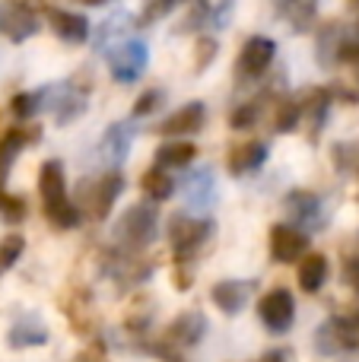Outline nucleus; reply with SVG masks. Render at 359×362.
<instances>
[{
    "label": "nucleus",
    "instance_id": "obj_35",
    "mask_svg": "<svg viewBox=\"0 0 359 362\" xmlns=\"http://www.w3.org/2000/svg\"><path fill=\"white\" fill-rule=\"evenodd\" d=\"M356 4H359V0H356Z\"/></svg>",
    "mask_w": 359,
    "mask_h": 362
},
{
    "label": "nucleus",
    "instance_id": "obj_17",
    "mask_svg": "<svg viewBox=\"0 0 359 362\" xmlns=\"http://www.w3.org/2000/svg\"><path fill=\"white\" fill-rule=\"evenodd\" d=\"M10 346L13 350H25V346H45L48 344V327L38 315H23L16 325L10 327Z\"/></svg>",
    "mask_w": 359,
    "mask_h": 362
},
{
    "label": "nucleus",
    "instance_id": "obj_26",
    "mask_svg": "<svg viewBox=\"0 0 359 362\" xmlns=\"http://www.w3.org/2000/svg\"><path fill=\"white\" fill-rule=\"evenodd\" d=\"M25 213H29V206H25L23 197H13V194L0 191V216H4L6 223H23Z\"/></svg>",
    "mask_w": 359,
    "mask_h": 362
},
{
    "label": "nucleus",
    "instance_id": "obj_24",
    "mask_svg": "<svg viewBox=\"0 0 359 362\" xmlns=\"http://www.w3.org/2000/svg\"><path fill=\"white\" fill-rule=\"evenodd\" d=\"M102 150H105L114 163H121V159L127 156V150H131V131H127V124H112L108 127L105 140H102Z\"/></svg>",
    "mask_w": 359,
    "mask_h": 362
},
{
    "label": "nucleus",
    "instance_id": "obj_27",
    "mask_svg": "<svg viewBox=\"0 0 359 362\" xmlns=\"http://www.w3.org/2000/svg\"><path fill=\"white\" fill-rule=\"evenodd\" d=\"M258 118H261V102H248V105H239L233 115H229V127L245 131V127H252Z\"/></svg>",
    "mask_w": 359,
    "mask_h": 362
},
{
    "label": "nucleus",
    "instance_id": "obj_33",
    "mask_svg": "<svg viewBox=\"0 0 359 362\" xmlns=\"http://www.w3.org/2000/svg\"><path fill=\"white\" fill-rule=\"evenodd\" d=\"M80 4H86V6H99V4H105V0H80Z\"/></svg>",
    "mask_w": 359,
    "mask_h": 362
},
{
    "label": "nucleus",
    "instance_id": "obj_7",
    "mask_svg": "<svg viewBox=\"0 0 359 362\" xmlns=\"http://www.w3.org/2000/svg\"><path fill=\"white\" fill-rule=\"evenodd\" d=\"M258 315H261V321H264V327L271 334H286L293 327V321H296V299H293L290 289L277 286L261 299Z\"/></svg>",
    "mask_w": 359,
    "mask_h": 362
},
{
    "label": "nucleus",
    "instance_id": "obj_9",
    "mask_svg": "<svg viewBox=\"0 0 359 362\" xmlns=\"http://www.w3.org/2000/svg\"><path fill=\"white\" fill-rule=\"evenodd\" d=\"M146 45L143 42H124L121 48H114L108 54V70H112V80L118 83H134L140 74L146 70Z\"/></svg>",
    "mask_w": 359,
    "mask_h": 362
},
{
    "label": "nucleus",
    "instance_id": "obj_16",
    "mask_svg": "<svg viewBox=\"0 0 359 362\" xmlns=\"http://www.w3.org/2000/svg\"><path fill=\"white\" fill-rule=\"evenodd\" d=\"M267 163V144L261 140H248V144H239L229 150L226 165L233 175H248V172H258L261 165Z\"/></svg>",
    "mask_w": 359,
    "mask_h": 362
},
{
    "label": "nucleus",
    "instance_id": "obj_4",
    "mask_svg": "<svg viewBox=\"0 0 359 362\" xmlns=\"http://www.w3.org/2000/svg\"><path fill=\"white\" fill-rule=\"evenodd\" d=\"M315 346L324 356H337L359 346V325L356 318H328L315 334Z\"/></svg>",
    "mask_w": 359,
    "mask_h": 362
},
{
    "label": "nucleus",
    "instance_id": "obj_23",
    "mask_svg": "<svg viewBox=\"0 0 359 362\" xmlns=\"http://www.w3.org/2000/svg\"><path fill=\"white\" fill-rule=\"evenodd\" d=\"M315 10H318V0H280V13L296 29H309L312 19H315Z\"/></svg>",
    "mask_w": 359,
    "mask_h": 362
},
{
    "label": "nucleus",
    "instance_id": "obj_1",
    "mask_svg": "<svg viewBox=\"0 0 359 362\" xmlns=\"http://www.w3.org/2000/svg\"><path fill=\"white\" fill-rule=\"evenodd\" d=\"M38 191H42L45 216L48 223H54L57 229H73L80 226L83 210L67 197V178H64V165L57 159H48L38 169Z\"/></svg>",
    "mask_w": 359,
    "mask_h": 362
},
{
    "label": "nucleus",
    "instance_id": "obj_28",
    "mask_svg": "<svg viewBox=\"0 0 359 362\" xmlns=\"http://www.w3.org/2000/svg\"><path fill=\"white\" fill-rule=\"evenodd\" d=\"M38 105H42V93H19V95H13V102H10L16 118H32V115L38 112Z\"/></svg>",
    "mask_w": 359,
    "mask_h": 362
},
{
    "label": "nucleus",
    "instance_id": "obj_8",
    "mask_svg": "<svg viewBox=\"0 0 359 362\" xmlns=\"http://www.w3.org/2000/svg\"><path fill=\"white\" fill-rule=\"evenodd\" d=\"M273 54H277V45L267 35H252L239 51V64H235V74L239 80H258L267 67L273 64Z\"/></svg>",
    "mask_w": 359,
    "mask_h": 362
},
{
    "label": "nucleus",
    "instance_id": "obj_15",
    "mask_svg": "<svg viewBox=\"0 0 359 362\" xmlns=\"http://www.w3.org/2000/svg\"><path fill=\"white\" fill-rule=\"evenodd\" d=\"M48 23H51V29H54V35L67 45H80L89 38V19L73 10H51Z\"/></svg>",
    "mask_w": 359,
    "mask_h": 362
},
{
    "label": "nucleus",
    "instance_id": "obj_30",
    "mask_svg": "<svg viewBox=\"0 0 359 362\" xmlns=\"http://www.w3.org/2000/svg\"><path fill=\"white\" fill-rule=\"evenodd\" d=\"M163 102V93H156V89H150V93H143L137 99V105H134V118H146L150 112H156V105Z\"/></svg>",
    "mask_w": 359,
    "mask_h": 362
},
{
    "label": "nucleus",
    "instance_id": "obj_21",
    "mask_svg": "<svg viewBox=\"0 0 359 362\" xmlns=\"http://www.w3.org/2000/svg\"><path fill=\"white\" fill-rule=\"evenodd\" d=\"M328 283V257L324 255H305L299 261V286L305 293H322V286Z\"/></svg>",
    "mask_w": 359,
    "mask_h": 362
},
{
    "label": "nucleus",
    "instance_id": "obj_14",
    "mask_svg": "<svg viewBox=\"0 0 359 362\" xmlns=\"http://www.w3.org/2000/svg\"><path fill=\"white\" fill-rule=\"evenodd\" d=\"M252 280H220L213 289H210V299H213V305L220 308V312L226 315H239L242 308H245L248 296H252Z\"/></svg>",
    "mask_w": 359,
    "mask_h": 362
},
{
    "label": "nucleus",
    "instance_id": "obj_29",
    "mask_svg": "<svg viewBox=\"0 0 359 362\" xmlns=\"http://www.w3.org/2000/svg\"><path fill=\"white\" fill-rule=\"evenodd\" d=\"M175 4H178V0H146L143 10H140V23H143V25L146 23H156V19H163Z\"/></svg>",
    "mask_w": 359,
    "mask_h": 362
},
{
    "label": "nucleus",
    "instance_id": "obj_20",
    "mask_svg": "<svg viewBox=\"0 0 359 362\" xmlns=\"http://www.w3.org/2000/svg\"><path fill=\"white\" fill-rule=\"evenodd\" d=\"M197 156V146L188 144V140H169L156 150V165L159 169H184L191 165Z\"/></svg>",
    "mask_w": 359,
    "mask_h": 362
},
{
    "label": "nucleus",
    "instance_id": "obj_22",
    "mask_svg": "<svg viewBox=\"0 0 359 362\" xmlns=\"http://www.w3.org/2000/svg\"><path fill=\"white\" fill-rule=\"evenodd\" d=\"M140 185H143L146 197L156 200V204H159V200H169L172 194H175V178L169 175V169H159V165H153V169L143 175Z\"/></svg>",
    "mask_w": 359,
    "mask_h": 362
},
{
    "label": "nucleus",
    "instance_id": "obj_3",
    "mask_svg": "<svg viewBox=\"0 0 359 362\" xmlns=\"http://www.w3.org/2000/svg\"><path fill=\"white\" fill-rule=\"evenodd\" d=\"M210 235H213V223L204 219V216L175 213V216L169 219V238H172V248L178 251V257L194 255Z\"/></svg>",
    "mask_w": 359,
    "mask_h": 362
},
{
    "label": "nucleus",
    "instance_id": "obj_32",
    "mask_svg": "<svg viewBox=\"0 0 359 362\" xmlns=\"http://www.w3.org/2000/svg\"><path fill=\"white\" fill-rule=\"evenodd\" d=\"M258 362H286V353L283 350H271V353H264Z\"/></svg>",
    "mask_w": 359,
    "mask_h": 362
},
{
    "label": "nucleus",
    "instance_id": "obj_13",
    "mask_svg": "<svg viewBox=\"0 0 359 362\" xmlns=\"http://www.w3.org/2000/svg\"><path fill=\"white\" fill-rule=\"evenodd\" d=\"M204 334H207V321H204V315L201 312H184V315H178V318L169 325V331H165V346L188 350V346H194Z\"/></svg>",
    "mask_w": 359,
    "mask_h": 362
},
{
    "label": "nucleus",
    "instance_id": "obj_19",
    "mask_svg": "<svg viewBox=\"0 0 359 362\" xmlns=\"http://www.w3.org/2000/svg\"><path fill=\"white\" fill-rule=\"evenodd\" d=\"M328 108H331V89H309V93L302 95V102H299V112H302V118L312 124V131H322L324 118H328Z\"/></svg>",
    "mask_w": 359,
    "mask_h": 362
},
{
    "label": "nucleus",
    "instance_id": "obj_31",
    "mask_svg": "<svg viewBox=\"0 0 359 362\" xmlns=\"http://www.w3.org/2000/svg\"><path fill=\"white\" fill-rule=\"evenodd\" d=\"M216 57V42L213 38H201L197 42V64H194V70H204V64H210Z\"/></svg>",
    "mask_w": 359,
    "mask_h": 362
},
{
    "label": "nucleus",
    "instance_id": "obj_2",
    "mask_svg": "<svg viewBox=\"0 0 359 362\" xmlns=\"http://www.w3.org/2000/svg\"><path fill=\"white\" fill-rule=\"evenodd\" d=\"M159 232V210L156 200H143V204H134L131 210L121 213V219L114 223V242L124 251H140L156 238Z\"/></svg>",
    "mask_w": 359,
    "mask_h": 362
},
{
    "label": "nucleus",
    "instance_id": "obj_6",
    "mask_svg": "<svg viewBox=\"0 0 359 362\" xmlns=\"http://www.w3.org/2000/svg\"><path fill=\"white\" fill-rule=\"evenodd\" d=\"M286 206V216H290V226H296L299 232H318L324 226V206H322V197L312 191H293L286 194L283 200Z\"/></svg>",
    "mask_w": 359,
    "mask_h": 362
},
{
    "label": "nucleus",
    "instance_id": "obj_12",
    "mask_svg": "<svg viewBox=\"0 0 359 362\" xmlns=\"http://www.w3.org/2000/svg\"><path fill=\"white\" fill-rule=\"evenodd\" d=\"M204 121H207V105L204 102H188V105H182L178 112H172L169 118L159 124V134L163 137H191V134H197L204 127Z\"/></svg>",
    "mask_w": 359,
    "mask_h": 362
},
{
    "label": "nucleus",
    "instance_id": "obj_18",
    "mask_svg": "<svg viewBox=\"0 0 359 362\" xmlns=\"http://www.w3.org/2000/svg\"><path fill=\"white\" fill-rule=\"evenodd\" d=\"M184 197H188L191 210H210L216 200V181H213V172L210 169H201L194 172L188 181H184Z\"/></svg>",
    "mask_w": 359,
    "mask_h": 362
},
{
    "label": "nucleus",
    "instance_id": "obj_34",
    "mask_svg": "<svg viewBox=\"0 0 359 362\" xmlns=\"http://www.w3.org/2000/svg\"><path fill=\"white\" fill-rule=\"evenodd\" d=\"M356 325H359V318H356Z\"/></svg>",
    "mask_w": 359,
    "mask_h": 362
},
{
    "label": "nucleus",
    "instance_id": "obj_11",
    "mask_svg": "<svg viewBox=\"0 0 359 362\" xmlns=\"http://www.w3.org/2000/svg\"><path fill=\"white\" fill-rule=\"evenodd\" d=\"M35 29H38V19L29 4H16V0H4L0 4V32L10 42H25L29 35H35Z\"/></svg>",
    "mask_w": 359,
    "mask_h": 362
},
{
    "label": "nucleus",
    "instance_id": "obj_25",
    "mask_svg": "<svg viewBox=\"0 0 359 362\" xmlns=\"http://www.w3.org/2000/svg\"><path fill=\"white\" fill-rule=\"evenodd\" d=\"M299 121H302V112H299V102L286 99L283 105L277 108V118H273V127H277L280 134H290V131H296Z\"/></svg>",
    "mask_w": 359,
    "mask_h": 362
},
{
    "label": "nucleus",
    "instance_id": "obj_10",
    "mask_svg": "<svg viewBox=\"0 0 359 362\" xmlns=\"http://www.w3.org/2000/svg\"><path fill=\"white\" fill-rule=\"evenodd\" d=\"M309 255V235L299 232L296 226L280 223L271 229V257L277 264H296Z\"/></svg>",
    "mask_w": 359,
    "mask_h": 362
},
{
    "label": "nucleus",
    "instance_id": "obj_5",
    "mask_svg": "<svg viewBox=\"0 0 359 362\" xmlns=\"http://www.w3.org/2000/svg\"><path fill=\"white\" fill-rule=\"evenodd\" d=\"M121 191H124L121 172H105V175H99L95 181H89V185L83 187V210H86L93 219H102L114 206V200L121 197Z\"/></svg>",
    "mask_w": 359,
    "mask_h": 362
}]
</instances>
